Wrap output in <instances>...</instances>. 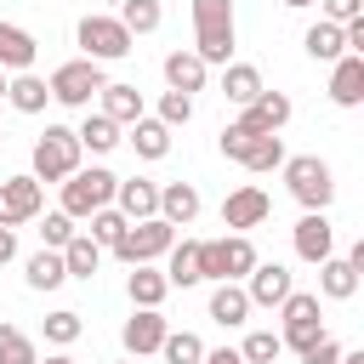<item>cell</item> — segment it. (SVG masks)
<instances>
[{
    "label": "cell",
    "instance_id": "1",
    "mask_svg": "<svg viewBox=\"0 0 364 364\" xmlns=\"http://www.w3.org/2000/svg\"><path fill=\"white\" fill-rule=\"evenodd\" d=\"M222 154L228 159H239L245 171H279L284 165V142H279V131H250V125H222Z\"/></svg>",
    "mask_w": 364,
    "mask_h": 364
},
{
    "label": "cell",
    "instance_id": "2",
    "mask_svg": "<svg viewBox=\"0 0 364 364\" xmlns=\"http://www.w3.org/2000/svg\"><path fill=\"white\" fill-rule=\"evenodd\" d=\"M256 267V245L250 233H228V239H205L199 245V279H245Z\"/></svg>",
    "mask_w": 364,
    "mask_h": 364
},
{
    "label": "cell",
    "instance_id": "3",
    "mask_svg": "<svg viewBox=\"0 0 364 364\" xmlns=\"http://www.w3.org/2000/svg\"><path fill=\"white\" fill-rule=\"evenodd\" d=\"M80 171V136L68 125H46V136L34 142V182H63Z\"/></svg>",
    "mask_w": 364,
    "mask_h": 364
},
{
    "label": "cell",
    "instance_id": "4",
    "mask_svg": "<svg viewBox=\"0 0 364 364\" xmlns=\"http://www.w3.org/2000/svg\"><path fill=\"white\" fill-rule=\"evenodd\" d=\"M284 182H290V193H296L307 210H324V205L336 199V176H330V165H324L318 154H296V159H284Z\"/></svg>",
    "mask_w": 364,
    "mask_h": 364
},
{
    "label": "cell",
    "instance_id": "5",
    "mask_svg": "<svg viewBox=\"0 0 364 364\" xmlns=\"http://www.w3.org/2000/svg\"><path fill=\"white\" fill-rule=\"evenodd\" d=\"M171 239H176V228H171L165 216H142V222H125V233L114 239V256L136 267V262L165 256V250H171Z\"/></svg>",
    "mask_w": 364,
    "mask_h": 364
},
{
    "label": "cell",
    "instance_id": "6",
    "mask_svg": "<svg viewBox=\"0 0 364 364\" xmlns=\"http://www.w3.org/2000/svg\"><path fill=\"white\" fill-rule=\"evenodd\" d=\"M102 85H108V80H102V63H91V57H74V63L51 68V80H46V91H51L57 102H68V108H85Z\"/></svg>",
    "mask_w": 364,
    "mask_h": 364
},
{
    "label": "cell",
    "instance_id": "7",
    "mask_svg": "<svg viewBox=\"0 0 364 364\" xmlns=\"http://www.w3.org/2000/svg\"><path fill=\"white\" fill-rule=\"evenodd\" d=\"M114 182H119V176L102 171V165L63 176V210H68V216H91V210H102V205L114 199Z\"/></svg>",
    "mask_w": 364,
    "mask_h": 364
},
{
    "label": "cell",
    "instance_id": "8",
    "mask_svg": "<svg viewBox=\"0 0 364 364\" xmlns=\"http://www.w3.org/2000/svg\"><path fill=\"white\" fill-rule=\"evenodd\" d=\"M74 40H80V51H85L91 63H114V57L131 51V28H125L119 17H80Z\"/></svg>",
    "mask_w": 364,
    "mask_h": 364
},
{
    "label": "cell",
    "instance_id": "9",
    "mask_svg": "<svg viewBox=\"0 0 364 364\" xmlns=\"http://www.w3.org/2000/svg\"><path fill=\"white\" fill-rule=\"evenodd\" d=\"M279 313H284V336H279V341L296 347V353L324 330V324H318V296H307V290H290V296L279 301Z\"/></svg>",
    "mask_w": 364,
    "mask_h": 364
},
{
    "label": "cell",
    "instance_id": "10",
    "mask_svg": "<svg viewBox=\"0 0 364 364\" xmlns=\"http://www.w3.org/2000/svg\"><path fill=\"white\" fill-rule=\"evenodd\" d=\"M40 205H46V193H40V182H34V176H6V182H0V228L34 222V216H40Z\"/></svg>",
    "mask_w": 364,
    "mask_h": 364
},
{
    "label": "cell",
    "instance_id": "11",
    "mask_svg": "<svg viewBox=\"0 0 364 364\" xmlns=\"http://www.w3.org/2000/svg\"><path fill=\"white\" fill-rule=\"evenodd\" d=\"M267 210H273V199H267L256 182H245V188H233V193L222 199V228H233V233L262 228V222H267Z\"/></svg>",
    "mask_w": 364,
    "mask_h": 364
},
{
    "label": "cell",
    "instance_id": "12",
    "mask_svg": "<svg viewBox=\"0 0 364 364\" xmlns=\"http://www.w3.org/2000/svg\"><path fill=\"white\" fill-rule=\"evenodd\" d=\"M358 267H364V250H353V256H324V262H318V290H324L330 301H347V296L358 290Z\"/></svg>",
    "mask_w": 364,
    "mask_h": 364
},
{
    "label": "cell",
    "instance_id": "13",
    "mask_svg": "<svg viewBox=\"0 0 364 364\" xmlns=\"http://www.w3.org/2000/svg\"><path fill=\"white\" fill-rule=\"evenodd\" d=\"M250 284H245V296H250V307H279L296 284H290V273L279 267V262H256L250 273H245Z\"/></svg>",
    "mask_w": 364,
    "mask_h": 364
},
{
    "label": "cell",
    "instance_id": "14",
    "mask_svg": "<svg viewBox=\"0 0 364 364\" xmlns=\"http://www.w3.org/2000/svg\"><path fill=\"white\" fill-rule=\"evenodd\" d=\"M119 341H125V353H131V358H142V353H159V341H165V318H159V307H136V313L125 318Z\"/></svg>",
    "mask_w": 364,
    "mask_h": 364
},
{
    "label": "cell",
    "instance_id": "15",
    "mask_svg": "<svg viewBox=\"0 0 364 364\" xmlns=\"http://www.w3.org/2000/svg\"><path fill=\"white\" fill-rule=\"evenodd\" d=\"M34 57H40V40L17 23H0V74H23L34 68Z\"/></svg>",
    "mask_w": 364,
    "mask_h": 364
},
{
    "label": "cell",
    "instance_id": "16",
    "mask_svg": "<svg viewBox=\"0 0 364 364\" xmlns=\"http://www.w3.org/2000/svg\"><path fill=\"white\" fill-rule=\"evenodd\" d=\"M330 97L341 102V108H358L364 102V57H336L330 63Z\"/></svg>",
    "mask_w": 364,
    "mask_h": 364
},
{
    "label": "cell",
    "instance_id": "17",
    "mask_svg": "<svg viewBox=\"0 0 364 364\" xmlns=\"http://www.w3.org/2000/svg\"><path fill=\"white\" fill-rule=\"evenodd\" d=\"M114 199H119V216L125 222H142V216H159V188L148 176H131V182H114Z\"/></svg>",
    "mask_w": 364,
    "mask_h": 364
},
{
    "label": "cell",
    "instance_id": "18",
    "mask_svg": "<svg viewBox=\"0 0 364 364\" xmlns=\"http://www.w3.org/2000/svg\"><path fill=\"white\" fill-rule=\"evenodd\" d=\"M330 239H336V233H330V216H324V210H307V216L296 222V256H301V262H324V256H330Z\"/></svg>",
    "mask_w": 364,
    "mask_h": 364
},
{
    "label": "cell",
    "instance_id": "19",
    "mask_svg": "<svg viewBox=\"0 0 364 364\" xmlns=\"http://www.w3.org/2000/svg\"><path fill=\"white\" fill-rule=\"evenodd\" d=\"M290 119V97L284 91H262L256 102H245V114H239V125H250V131H279Z\"/></svg>",
    "mask_w": 364,
    "mask_h": 364
},
{
    "label": "cell",
    "instance_id": "20",
    "mask_svg": "<svg viewBox=\"0 0 364 364\" xmlns=\"http://www.w3.org/2000/svg\"><path fill=\"white\" fill-rule=\"evenodd\" d=\"M159 216H165L171 228H188V222L199 216V188H193V182H171V188H159Z\"/></svg>",
    "mask_w": 364,
    "mask_h": 364
},
{
    "label": "cell",
    "instance_id": "21",
    "mask_svg": "<svg viewBox=\"0 0 364 364\" xmlns=\"http://www.w3.org/2000/svg\"><path fill=\"white\" fill-rule=\"evenodd\" d=\"M125 290H131V301H136V307H159V301L171 296V279H165V267L136 262V267H131V279H125Z\"/></svg>",
    "mask_w": 364,
    "mask_h": 364
},
{
    "label": "cell",
    "instance_id": "22",
    "mask_svg": "<svg viewBox=\"0 0 364 364\" xmlns=\"http://www.w3.org/2000/svg\"><path fill=\"white\" fill-rule=\"evenodd\" d=\"M245 313H250L245 284H239V279H222V284L210 290V318H216V324H245Z\"/></svg>",
    "mask_w": 364,
    "mask_h": 364
},
{
    "label": "cell",
    "instance_id": "23",
    "mask_svg": "<svg viewBox=\"0 0 364 364\" xmlns=\"http://www.w3.org/2000/svg\"><path fill=\"white\" fill-rule=\"evenodd\" d=\"M222 91H228V102H256L267 85H262V68L256 63H228V74H222Z\"/></svg>",
    "mask_w": 364,
    "mask_h": 364
},
{
    "label": "cell",
    "instance_id": "24",
    "mask_svg": "<svg viewBox=\"0 0 364 364\" xmlns=\"http://www.w3.org/2000/svg\"><path fill=\"white\" fill-rule=\"evenodd\" d=\"M97 97H102V114H108L114 125H136V119H142V91H136V85H102Z\"/></svg>",
    "mask_w": 364,
    "mask_h": 364
},
{
    "label": "cell",
    "instance_id": "25",
    "mask_svg": "<svg viewBox=\"0 0 364 364\" xmlns=\"http://www.w3.org/2000/svg\"><path fill=\"white\" fill-rule=\"evenodd\" d=\"M63 267H68V279H91V273L102 267V245H97L91 233H74V239L63 245Z\"/></svg>",
    "mask_w": 364,
    "mask_h": 364
},
{
    "label": "cell",
    "instance_id": "26",
    "mask_svg": "<svg viewBox=\"0 0 364 364\" xmlns=\"http://www.w3.org/2000/svg\"><path fill=\"white\" fill-rule=\"evenodd\" d=\"M301 46H307V57H313V63H336V57H347L341 23H313V28L301 34Z\"/></svg>",
    "mask_w": 364,
    "mask_h": 364
},
{
    "label": "cell",
    "instance_id": "27",
    "mask_svg": "<svg viewBox=\"0 0 364 364\" xmlns=\"http://www.w3.org/2000/svg\"><path fill=\"white\" fill-rule=\"evenodd\" d=\"M165 85H171V91H188V97H193V91L205 85V63H199L193 51H171V57H165Z\"/></svg>",
    "mask_w": 364,
    "mask_h": 364
},
{
    "label": "cell",
    "instance_id": "28",
    "mask_svg": "<svg viewBox=\"0 0 364 364\" xmlns=\"http://www.w3.org/2000/svg\"><path fill=\"white\" fill-rule=\"evenodd\" d=\"M46 97H51V91H46V80H40V74H28V68H23L17 80H6V102H11L17 114H40V108H46Z\"/></svg>",
    "mask_w": 364,
    "mask_h": 364
},
{
    "label": "cell",
    "instance_id": "29",
    "mask_svg": "<svg viewBox=\"0 0 364 364\" xmlns=\"http://www.w3.org/2000/svg\"><path fill=\"white\" fill-rule=\"evenodd\" d=\"M165 256H171V262H165L171 290H176V284H182V290H188V284H199V245H193V239H182V245L171 239V250H165Z\"/></svg>",
    "mask_w": 364,
    "mask_h": 364
},
{
    "label": "cell",
    "instance_id": "30",
    "mask_svg": "<svg viewBox=\"0 0 364 364\" xmlns=\"http://www.w3.org/2000/svg\"><path fill=\"white\" fill-rule=\"evenodd\" d=\"M131 148H136L142 159H165V154H171V125H165V119H136V125H131Z\"/></svg>",
    "mask_w": 364,
    "mask_h": 364
},
{
    "label": "cell",
    "instance_id": "31",
    "mask_svg": "<svg viewBox=\"0 0 364 364\" xmlns=\"http://www.w3.org/2000/svg\"><path fill=\"white\" fill-rule=\"evenodd\" d=\"M63 279H68L63 250H34V256H28V290H57Z\"/></svg>",
    "mask_w": 364,
    "mask_h": 364
},
{
    "label": "cell",
    "instance_id": "32",
    "mask_svg": "<svg viewBox=\"0 0 364 364\" xmlns=\"http://www.w3.org/2000/svg\"><path fill=\"white\" fill-rule=\"evenodd\" d=\"M74 136H80V148H91V154H108V148H119V125H114L108 114H85V125H80Z\"/></svg>",
    "mask_w": 364,
    "mask_h": 364
},
{
    "label": "cell",
    "instance_id": "33",
    "mask_svg": "<svg viewBox=\"0 0 364 364\" xmlns=\"http://www.w3.org/2000/svg\"><path fill=\"white\" fill-rule=\"evenodd\" d=\"M159 353H165V364H199V358H205V341H199L193 330H165Z\"/></svg>",
    "mask_w": 364,
    "mask_h": 364
},
{
    "label": "cell",
    "instance_id": "34",
    "mask_svg": "<svg viewBox=\"0 0 364 364\" xmlns=\"http://www.w3.org/2000/svg\"><path fill=\"white\" fill-rule=\"evenodd\" d=\"M159 0H119V23L131 28V34H154L159 28Z\"/></svg>",
    "mask_w": 364,
    "mask_h": 364
},
{
    "label": "cell",
    "instance_id": "35",
    "mask_svg": "<svg viewBox=\"0 0 364 364\" xmlns=\"http://www.w3.org/2000/svg\"><path fill=\"white\" fill-rule=\"evenodd\" d=\"M0 364H40L34 341H28L17 324H0Z\"/></svg>",
    "mask_w": 364,
    "mask_h": 364
},
{
    "label": "cell",
    "instance_id": "36",
    "mask_svg": "<svg viewBox=\"0 0 364 364\" xmlns=\"http://www.w3.org/2000/svg\"><path fill=\"white\" fill-rule=\"evenodd\" d=\"M279 353H284V341H279L273 330H256V336H245V347H239L245 364H273Z\"/></svg>",
    "mask_w": 364,
    "mask_h": 364
},
{
    "label": "cell",
    "instance_id": "37",
    "mask_svg": "<svg viewBox=\"0 0 364 364\" xmlns=\"http://www.w3.org/2000/svg\"><path fill=\"white\" fill-rule=\"evenodd\" d=\"M193 28H233V0H193Z\"/></svg>",
    "mask_w": 364,
    "mask_h": 364
},
{
    "label": "cell",
    "instance_id": "38",
    "mask_svg": "<svg viewBox=\"0 0 364 364\" xmlns=\"http://www.w3.org/2000/svg\"><path fill=\"white\" fill-rule=\"evenodd\" d=\"M85 233H91V239H97V245H108V250H114V239H119V233H125V216H119V210H108V205H102V210H91V228H85Z\"/></svg>",
    "mask_w": 364,
    "mask_h": 364
},
{
    "label": "cell",
    "instance_id": "39",
    "mask_svg": "<svg viewBox=\"0 0 364 364\" xmlns=\"http://www.w3.org/2000/svg\"><path fill=\"white\" fill-rule=\"evenodd\" d=\"M80 313H68V307H57L51 318H46V341H57V347H68V341H80Z\"/></svg>",
    "mask_w": 364,
    "mask_h": 364
},
{
    "label": "cell",
    "instance_id": "40",
    "mask_svg": "<svg viewBox=\"0 0 364 364\" xmlns=\"http://www.w3.org/2000/svg\"><path fill=\"white\" fill-rule=\"evenodd\" d=\"M159 119H165V125H188V119H193V97H188V91H165V97H159Z\"/></svg>",
    "mask_w": 364,
    "mask_h": 364
},
{
    "label": "cell",
    "instance_id": "41",
    "mask_svg": "<svg viewBox=\"0 0 364 364\" xmlns=\"http://www.w3.org/2000/svg\"><path fill=\"white\" fill-rule=\"evenodd\" d=\"M40 239H46V250H63V245L74 239V216H68V210H51L46 228H40Z\"/></svg>",
    "mask_w": 364,
    "mask_h": 364
},
{
    "label": "cell",
    "instance_id": "42",
    "mask_svg": "<svg viewBox=\"0 0 364 364\" xmlns=\"http://www.w3.org/2000/svg\"><path fill=\"white\" fill-rule=\"evenodd\" d=\"M336 358H341V341H336L330 330H318V336L301 347V364H336Z\"/></svg>",
    "mask_w": 364,
    "mask_h": 364
},
{
    "label": "cell",
    "instance_id": "43",
    "mask_svg": "<svg viewBox=\"0 0 364 364\" xmlns=\"http://www.w3.org/2000/svg\"><path fill=\"white\" fill-rule=\"evenodd\" d=\"M364 17V0H324V23H353Z\"/></svg>",
    "mask_w": 364,
    "mask_h": 364
},
{
    "label": "cell",
    "instance_id": "44",
    "mask_svg": "<svg viewBox=\"0 0 364 364\" xmlns=\"http://www.w3.org/2000/svg\"><path fill=\"white\" fill-rule=\"evenodd\" d=\"M11 256H17V233H11V228H0V267H6Z\"/></svg>",
    "mask_w": 364,
    "mask_h": 364
},
{
    "label": "cell",
    "instance_id": "45",
    "mask_svg": "<svg viewBox=\"0 0 364 364\" xmlns=\"http://www.w3.org/2000/svg\"><path fill=\"white\" fill-rule=\"evenodd\" d=\"M199 364H245V358H239V353H233V347H222V353H205V358H199Z\"/></svg>",
    "mask_w": 364,
    "mask_h": 364
},
{
    "label": "cell",
    "instance_id": "46",
    "mask_svg": "<svg viewBox=\"0 0 364 364\" xmlns=\"http://www.w3.org/2000/svg\"><path fill=\"white\" fill-rule=\"evenodd\" d=\"M336 364H364V353H341V358H336Z\"/></svg>",
    "mask_w": 364,
    "mask_h": 364
},
{
    "label": "cell",
    "instance_id": "47",
    "mask_svg": "<svg viewBox=\"0 0 364 364\" xmlns=\"http://www.w3.org/2000/svg\"><path fill=\"white\" fill-rule=\"evenodd\" d=\"M46 364H74V358H68V353H51V358H46Z\"/></svg>",
    "mask_w": 364,
    "mask_h": 364
},
{
    "label": "cell",
    "instance_id": "48",
    "mask_svg": "<svg viewBox=\"0 0 364 364\" xmlns=\"http://www.w3.org/2000/svg\"><path fill=\"white\" fill-rule=\"evenodd\" d=\"M284 6H290V11H301V6H313V0H284Z\"/></svg>",
    "mask_w": 364,
    "mask_h": 364
},
{
    "label": "cell",
    "instance_id": "49",
    "mask_svg": "<svg viewBox=\"0 0 364 364\" xmlns=\"http://www.w3.org/2000/svg\"><path fill=\"white\" fill-rule=\"evenodd\" d=\"M0 97H6V74H0Z\"/></svg>",
    "mask_w": 364,
    "mask_h": 364
},
{
    "label": "cell",
    "instance_id": "50",
    "mask_svg": "<svg viewBox=\"0 0 364 364\" xmlns=\"http://www.w3.org/2000/svg\"><path fill=\"white\" fill-rule=\"evenodd\" d=\"M119 364H136V358H119Z\"/></svg>",
    "mask_w": 364,
    "mask_h": 364
},
{
    "label": "cell",
    "instance_id": "51",
    "mask_svg": "<svg viewBox=\"0 0 364 364\" xmlns=\"http://www.w3.org/2000/svg\"><path fill=\"white\" fill-rule=\"evenodd\" d=\"M114 6H119V0H114Z\"/></svg>",
    "mask_w": 364,
    "mask_h": 364
}]
</instances>
